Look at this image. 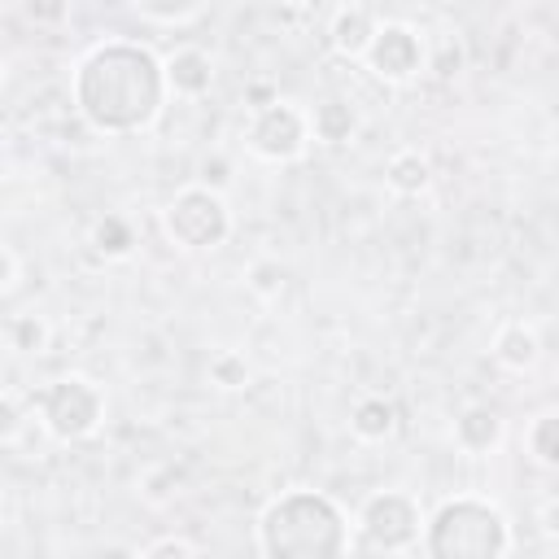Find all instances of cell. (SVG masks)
Instances as JSON below:
<instances>
[{
  "label": "cell",
  "mask_w": 559,
  "mask_h": 559,
  "mask_svg": "<svg viewBox=\"0 0 559 559\" xmlns=\"http://www.w3.org/2000/svg\"><path fill=\"white\" fill-rule=\"evenodd\" d=\"M310 109H301L297 100L280 96L262 109H249L245 122V144L253 157L271 162V166H288L310 148Z\"/></svg>",
  "instance_id": "52a82bcc"
},
{
  "label": "cell",
  "mask_w": 559,
  "mask_h": 559,
  "mask_svg": "<svg viewBox=\"0 0 559 559\" xmlns=\"http://www.w3.org/2000/svg\"><path fill=\"white\" fill-rule=\"evenodd\" d=\"M493 358H498L507 371H533L537 358H542V341H537V332H533L528 323L511 319V323H502V328L493 332Z\"/></svg>",
  "instance_id": "4fadbf2b"
},
{
  "label": "cell",
  "mask_w": 559,
  "mask_h": 559,
  "mask_svg": "<svg viewBox=\"0 0 559 559\" xmlns=\"http://www.w3.org/2000/svg\"><path fill=\"white\" fill-rule=\"evenodd\" d=\"M502 432H507V424H502V415L493 411V406H463L459 411V419H454V428H450V441H454V450H463V454H472V459H485L489 450H498L502 445Z\"/></svg>",
  "instance_id": "8fae6325"
},
{
  "label": "cell",
  "mask_w": 559,
  "mask_h": 559,
  "mask_svg": "<svg viewBox=\"0 0 559 559\" xmlns=\"http://www.w3.org/2000/svg\"><path fill=\"white\" fill-rule=\"evenodd\" d=\"M397 559H424V555H419V550H411V555H397Z\"/></svg>",
  "instance_id": "d4e9b609"
},
{
  "label": "cell",
  "mask_w": 559,
  "mask_h": 559,
  "mask_svg": "<svg viewBox=\"0 0 559 559\" xmlns=\"http://www.w3.org/2000/svg\"><path fill=\"white\" fill-rule=\"evenodd\" d=\"M162 227L166 236L188 249V253H210V249H223L227 236H231V205L218 188H205V183H183L166 210H162Z\"/></svg>",
  "instance_id": "5b68a950"
},
{
  "label": "cell",
  "mask_w": 559,
  "mask_h": 559,
  "mask_svg": "<svg viewBox=\"0 0 559 559\" xmlns=\"http://www.w3.org/2000/svg\"><path fill=\"white\" fill-rule=\"evenodd\" d=\"M284 266L275 262V258H258V262H249V271H245V280H249V288L262 297V301H271V297H280V288H284Z\"/></svg>",
  "instance_id": "44dd1931"
},
{
  "label": "cell",
  "mask_w": 559,
  "mask_h": 559,
  "mask_svg": "<svg viewBox=\"0 0 559 559\" xmlns=\"http://www.w3.org/2000/svg\"><path fill=\"white\" fill-rule=\"evenodd\" d=\"M210 384H218V389H245L249 384V362H245V354H236V349H218L214 358H210Z\"/></svg>",
  "instance_id": "ffe728a7"
},
{
  "label": "cell",
  "mask_w": 559,
  "mask_h": 559,
  "mask_svg": "<svg viewBox=\"0 0 559 559\" xmlns=\"http://www.w3.org/2000/svg\"><path fill=\"white\" fill-rule=\"evenodd\" d=\"M162 66H166V87L179 100H201L214 87V57L197 44H183V48L166 52Z\"/></svg>",
  "instance_id": "30bf717a"
},
{
  "label": "cell",
  "mask_w": 559,
  "mask_h": 559,
  "mask_svg": "<svg viewBox=\"0 0 559 559\" xmlns=\"http://www.w3.org/2000/svg\"><path fill=\"white\" fill-rule=\"evenodd\" d=\"M524 450H528L533 463L559 472V411H542V415L528 419V428H524Z\"/></svg>",
  "instance_id": "e0dca14e"
},
{
  "label": "cell",
  "mask_w": 559,
  "mask_h": 559,
  "mask_svg": "<svg viewBox=\"0 0 559 559\" xmlns=\"http://www.w3.org/2000/svg\"><path fill=\"white\" fill-rule=\"evenodd\" d=\"M140 559H197V555H192V542H188V537H175V533H166V537L148 542Z\"/></svg>",
  "instance_id": "7402d4cb"
},
{
  "label": "cell",
  "mask_w": 559,
  "mask_h": 559,
  "mask_svg": "<svg viewBox=\"0 0 559 559\" xmlns=\"http://www.w3.org/2000/svg\"><path fill=\"white\" fill-rule=\"evenodd\" d=\"M131 13L148 26H192L201 22L210 9L205 4H131Z\"/></svg>",
  "instance_id": "d6986e66"
},
{
  "label": "cell",
  "mask_w": 559,
  "mask_h": 559,
  "mask_svg": "<svg viewBox=\"0 0 559 559\" xmlns=\"http://www.w3.org/2000/svg\"><path fill=\"white\" fill-rule=\"evenodd\" d=\"M419 555L424 559H507L511 524L489 498L454 493L428 515Z\"/></svg>",
  "instance_id": "3957f363"
},
{
  "label": "cell",
  "mask_w": 559,
  "mask_h": 559,
  "mask_svg": "<svg viewBox=\"0 0 559 559\" xmlns=\"http://www.w3.org/2000/svg\"><path fill=\"white\" fill-rule=\"evenodd\" d=\"M358 533L384 550V555H411L419 550V537H424V524L428 515L419 511V498L406 493V489H380L371 493L362 507H358Z\"/></svg>",
  "instance_id": "8992f818"
},
{
  "label": "cell",
  "mask_w": 559,
  "mask_h": 559,
  "mask_svg": "<svg viewBox=\"0 0 559 559\" xmlns=\"http://www.w3.org/2000/svg\"><path fill=\"white\" fill-rule=\"evenodd\" d=\"M362 66L384 83H411L428 70V39L419 26H411L402 17H384Z\"/></svg>",
  "instance_id": "ba28073f"
},
{
  "label": "cell",
  "mask_w": 559,
  "mask_h": 559,
  "mask_svg": "<svg viewBox=\"0 0 559 559\" xmlns=\"http://www.w3.org/2000/svg\"><path fill=\"white\" fill-rule=\"evenodd\" d=\"M92 249L105 258V262H118V258H131V249H135V227L122 218V214H105V218H96L92 223Z\"/></svg>",
  "instance_id": "ac0fdd59"
},
{
  "label": "cell",
  "mask_w": 559,
  "mask_h": 559,
  "mask_svg": "<svg viewBox=\"0 0 559 559\" xmlns=\"http://www.w3.org/2000/svg\"><path fill=\"white\" fill-rule=\"evenodd\" d=\"M262 559H345L349 515L319 489H284L258 515Z\"/></svg>",
  "instance_id": "7a4b0ae2"
},
{
  "label": "cell",
  "mask_w": 559,
  "mask_h": 559,
  "mask_svg": "<svg viewBox=\"0 0 559 559\" xmlns=\"http://www.w3.org/2000/svg\"><path fill=\"white\" fill-rule=\"evenodd\" d=\"M31 411H35V419L44 424V432L52 441L74 445V441H87V437L100 432V424H105V393H100L96 380L70 371V376H57L44 389H35Z\"/></svg>",
  "instance_id": "277c9868"
},
{
  "label": "cell",
  "mask_w": 559,
  "mask_h": 559,
  "mask_svg": "<svg viewBox=\"0 0 559 559\" xmlns=\"http://www.w3.org/2000/svg\"><path fill=\"white\" fill-rule=\"evenodd\" d=\"M70 100L74 114L87 122V131L109 140L140 135L162 118L170 100L166 66L140 39H122V35L100 39L79 57L70 74Z\"/></svg>",
  "instance_id": "6da1fadb"
},
{
  "label": "cell",
  "mask_w": 559,
  "mask_h": 559,
  "mask_svg": "<svg viewBox=\"0 0 559 559\" xmlns=\"http://www.w3.org/2000/svg\"><path fill=\"white\" fill-rule=\"evenodd\" d=\"M380 22L384 17L371 4H341V9H332V17H328V44H332V52L345 57V61H367Z\"/></svg>",
  "instance_id": "9c48e42d"
},
{
  "label": "cell",
  "mask_w": 559,
  "mask_h": 559,
  "mask_svg": "<svg viewBox=\"0 0 559 559\" xmlns=\"http://www.w3.org/2000/svg\"><path fill=\"white\" fill-rule=\"evenodd\" d=\"M384 183H389L397 197H419V192H428V183H432V162H428L419 148H397V153L384 162Z\"/></svg>",
  "instance_id": "5bb4252c"
},
{
  "label": "cell",
  "mask_w": 559,
  "mask_h": 559,
  "mask_svg": "<svg viewBox=\"0 0 559 559\" xmlns=\"http://www.w3.org/2000/svg\"><path fill=\"white\" fill-rule=\"evenodd\" d=\"M537 528H542L550 542H559V498H546V502L537 507Z\"/></svg>",
  "instance_id": "cb8c5ba5"
},
{
  "label": "cell",
  "mask_w": 559,
  "mask_h": 559,
  "mask_svg": "<svg viewBox=\"0 0 559 559\" xmlns=\"http://www.w3.org/2000/svg\"><path fill=\"white\" fill-rule=\"evenodd\" d=\"M358 127H362V118L345 96H323V100L310 105V135L319 144H328V148L349 144L358 135Z\"/></svg>",
  "instance_id": "7c38bea8"
},
{
  "label": "cell",
  "mask_w": 559,
  "mask_h": 559,
  "mask_svg": "<svg viewBox=\"0 0 559 559\" xmlns=\"http://www.w3.org/2000/svg\"><path fill=\"white\" fill-rule=\"evenodd\" d=\"M393 428H397V406H393L389 397L371 393V397H358V402H354V411H349V432H354L358 441H389Z\"/></svg>",
  "instance_id": "9a60e30c"
},
{
  "label": "cell",
  "mask_w": 559,
  "mask_h": 559,
  "mask_svg": "<svg viewBox=\"0 0 559 559\" xmlns=\"http://www.w3.org/2000/svg\"><path fill=\"white\" fill-rule=\"evenodd\" d=\"M48 341H52V328H48L44 314L22 310V314H9V319H4V345H9L13 354H22V358L48 354Z\"/></svg>",
  "instance_id": "2e32d148"
},
{
  "label": "cell",
  "mask_w": 559,
  "mask_h": 559,
  "mask_svg": "<svg viewBox=\"0 0 559 559\" xmlns=\"http://www.w3.org/2000/svg\"><path fill=\"white\" fill-rule=\"evenodd\" d=\"M17 280H22V262H17V249H13V245H0V288H4V297L17 288Z\"/></svg>",
  "instance_id": "603a6c76"
}]
</instances>
